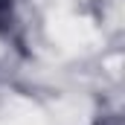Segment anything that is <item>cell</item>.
Wrapping results in <instances>:
<instances>
[{
  "instance_id": "1",
  "label": "cell",
  "mask_w": 125,
  "mask_h": 125,
  "mask_svg": "<svg viewBox=\"0 0 125 125\" xmlns=\"http://www.w3.org/2000/svg\"><path fill=\"white\" fill-rule=\"evenodd\" d=\"M12 15H15V0H0V32L12 26Z\"/></svg>"
},
{
  "instance_id": "2",
  "label": "cell",
  "mask_w": 125,
  "mask_h": 125,
  "mask_svg": "<svg viewBox=\"0 0 125 125\" xmlns=\"http://www.w3.org/2000/svg\"><path fill=\"white\" fill-rule=\"evenodd\" d=\"M99 125H102V122H99Z\"/></svg>"
}]
</instances>
